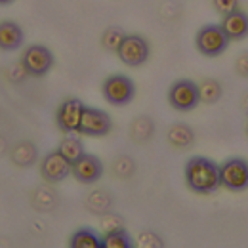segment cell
<instances>
[{
	"mask_svg": "<svg viewBox=\"0 0 248 248\" xmlns=\"http://www.w3.org/2000/svg\"><path fill=\"white\" fill-rule=\"evenodd\" d=\"M186 184L193 193L210 195L221 187L219 166L206 156H193L186 164Z\"/></svg>",
	"mask_w": 248,
	"mask_h": 248,
	"instance_id": "obj_1",
	"label": "cell"
},
{
	"mask_svg": "<svg viewBox=\"0 0 248 248\" xmlns=\"http://www.w3.org/2000/svg\"><path fill=\"white\" fill-rule=\"evenodd\" d=\"M54 62H56V58H54L52 50L46 48L44 44H31L21 54L23 71L29 77H34V78H40V77L48 75L50 69L54 67Z\"/></svg>",
	"mask_w": 248,
	"mask_h": 248,
	"instance_id": "obj_2",
	"label": "cell"
},
{
	"mask_svg": "<svg viewBox=\"0 0 248 248\" xmlns=\"http://www.w3.org/2000/svg\"><path fill=\"white\" fill-rule=\"evenodd\" d=\"M229 42L231 40L223 32L221 25H204V27L199 29L197 36H195L197 50L202 56H206V58H217V56H221L227 50Z\"/></svg>",
	"mask_w": 248,
	"mask_h": 248,
	"instance_id": "obj_3",
	"label": "cell"
},
{
	"mask_svg": "<svg viewBox=\"0 0 248 248\" xmlns=\"http://www.w3.org/2000/svg\"><path fill=\"white\" fill-rule=\"evenodd\" d=\"M103 97L115 107H124L136 97V84L126 75H111L103 80Z\"/></svg>",
	"mask_w": 248,
	"mask_h": 248,
	"instance_id": "obj_4",
	"label": "cell"
},
{
	"mask_svg": "<svg viewBox=\"0 0 248 248\" xmlns=\"http://www.w3.org/2000/svg\"><path fill=\"white\" fill-rule=\"evenodd\" d=\"M168 103L180 111V113H189L193 111L199 103H201V97H199V84H195L193 80L189 78H182V80H176L170 88H168Z\"/></svg>",
	"mask_w": 248,
	"mask_h": 248,
	"instance_id": "obj_5",
	"label": "cell"
},
{
	"mask_svg": "<svg viewBox=\"0 0 248 248\" xmlns=\"http://www.w3.org/2000/svg\"><path fill=\"white\" fill-rule=\"evenodd\" d=\"M119 60L128 65V67H141L143 63H147L149 56H151V48L149 42L140 36V34H126L117 52Z\"/></svg>",
	"mask_w": 248,
	"mask_h": 248,
	"instance_id": "obj_6",
	"label": "cell"
},
{
	"mask_svg": "<svg viewBox=\"0 0 248 248\" xmlns=\"http://www.w3.org/2000/svg\"><path fill=\"white\" fill-rule=\"evenodd\" d=\"M221 186L233 193L248 189V162L245 158H229L219 166Z\"/></svg>",
	"mask_w": 248,
	"mask_h": 248,
	"instance_id": "obj_7",
	"label": "cell"
},
{
	"mask_svg": "<svg viewBox=\"0 0 248 248\" xmlns=\"http://www.w3.org/2000/svg\"><path fill=\"white\" fill-rule=\"evenodd\" d=\"M84 103L77 97L65 99L62 105L58 107L56 113V124L58 128L65 134H80V123L84 115Z\"/></svg>",
	"mask_w": 248,
	"mask_h": 248,
	"instance_id": "obj_8",
	"label": "cell"
},
{
	"mask_svg": "<svg viewBox=\"0 0 248 248\" xmlns=\"http://www.w3.org/2000/svg\"><path fill=\"white\" fill-rule=\"evenodd\" d=\"M113 130V119L95 107H84V115H82V123H80V134L82 136H90V138H103L107 134H111Z\"/></svg>",
	"mask_w": 248,
	"mask_h": 248,
	"instance_id": "obj_9",
	"label": "cell"
},
{
	"mask_svg": "<svg viewBox=\"0 0 248 248\" xmlns=\"http://www.w3.org/2000/svg\"><path fill=\"white\" fill-rule=\"evenodd\" d=\"M71 168L73 164L60 151H52L40 160V176L50 184L67 180V176L71 174Z\"/></svg>",
	"mask_w": 248,
	"mask_h": 248,
	"instance_id": "obj_10",
	"label": "cell"
},
{
	"mask_svg": "<svg viewBox=\"0 0 248 248\" xmlns=\"http://www.w3.org/2000/svg\"><path fill=\"white\" fill-rule=\"evenodd\" d=\"M71 174L75 176L77 182L90 186V184H95V182L101 180V176H103V162L95 155L84 153L78 160L73 162Z\"/></svg>",
	"mask_w": 248,
	"mask_h": 248,
	"instance_id": "obj_11",
	"label": "cell"
},
{
	"mask_svg": "<svg viewBox=\"0 0 248 248\" xmlns=\"http://www.w3.org/2000/svg\"><path fill=\"white\" fill-rule=\"evenodd\" d=\"M219 25L229 40H243L248 36V14L243 10H235L223 16Z\"/></svg>",
	"mask_w": 248,
	"mask_h": 248,
	"instance_id": "obj_12",
	"label": "cell"
},
{
	"mask_svg": "<svg viewBox=\"0 0 248 248\" xmlns=\"http://www.w3.org/2000/svg\"><path fill=\"white\" fill-rule=\"evenodd\" d=\"M25 32L16 21H0V50L16 52L23 46Z\"/></svg>",
	"mask_w": 248,
	"mask_h": 248,
	"instance_id": "obj_13",
	"label": "cell"
},
{
	"mask_svg": "<svg viewBox=\"0 0 248 248\" xmlns=\"http://www.w3.org/2000/svg\"><path fill=\"white\" fill-rule=\"evenodd\" d=\"M166 140L176 149H187V147H191L195 143V132L187 124L178 123L174 126H170V130L166 134Z\"/></svg>",
	"mask_w": 248,
	"mask_h": 248,
	"instance_id": "obj_14",
	"label": "cell"
},
{
	"mask_svg": "<svg viewBox=\"0 0 248 248\" xmlns=\"http://www.w3.org/2000/svg\"><path fill=\"white\" fill-rule=\"evenodd\" d=\"M71 248H103V237H99L92 227H80L77 229L71 239H69Z\"/></svg>",
	"mask_w": 248,
	"mask_h": 248,
	"instance_id": "obj_15",
	"label": "cell"
},
{
	"mask_svg": "<svg viewBox=\"0 0 248 248\" xmlns=\"http://www.w3.org/2000/svg\"><path fill=\"white\" fill-rule=\"evenodd\" d=\"M58 151H60L71 164H73L75 160H78L80 156L86 153V151H84V143H82V140L77 138V136H67L65 140H62Z\"/></svg>",
	"mask_w": 248,
	"mask_h": 248,
	"instance_id": "obj_16",
	"label": "cell"
},
{
	"mask_svg": "<svg viewBox=\"0 0 248 248\" xmlns=\"http://www.w3.org/2000/svg\"><path fill=\"white\" fill-rule=\"evenodd\" d=\"M221 84L214 80V78H206V80H202L201 84H199V97H201V103H206V105H212V103H216L219 101V97H221Z\"/></svg>",
	"mask_w": 248,
	"mask_h": 248,
	"instance_id": "obj_17",
	"label": "cell"
},
{
	"mask_svg": "<svg viewBox=\"0 0 248 248\" xmlns=\"http://www.w3.org/2000/svg\"><path fill=\"white\" fill-rule=\"evenodd\" d=\"M134 243H132V237L130 233L124 229V227H119L115 231H109L103 235V248H132Z\"/></svg>",
	"mask_w": 248,
	"mask_h": 248,
	"instance_id": "obj_18",
	"label": "cell"
},
{
	"mask_svg": "<svg viewBox=\"0 0 248 248\" xmlns=\"http://www.w3.org/2000/svg\"><path fill=\"white\" fill-rule=\"evenodd\" d=\"M130 132L134 141H147L155 132V124L151 123L149 117H138L130 126Z\"/></svg>",
	"mask_w": 248,
	"mask_h": 248,
	"instance_id": "obj_19",
	"label": "cell"
},
{
	"mask_svg": "<svg viewBox=\"0 0 248 248\" xmlns=\"http://www.w3.org/2000/svg\"><path fill=\"white\" fill-rule=\"evenodd\" d=\"M124 36H126V32L121 29V27H117V25H113V27H107L103 34H101V46L107 50V52H119V48H121V44H123Z\"/></svg>",
	"mask_w": 248,
	"mask_h": 248,
	"instance_id": "obj_20",
	"label": "cell"
},
{
	"mask_svg": "<svg viewBox=\"0 0 248 248\" xmlns=\"http://www.w3.org/2000/svg\"><path fill=\"white\" fill-rule=\"evenodd\" d=\"M12 158L17 166H31L36 158V147L29 141H23L12 151Z\"/></svg>",
	"mask_w": 248,
	"mask_h": 248,
	"instance_id": "obj_21",
	"label": "cell"
},
{
	"mask_svg": "<svg viewBox=\"0 0 248 248\" xmlns=\"http://www.w3.org/2000/svg\"><path fill=\"white\" fill-rule=\"evenodd\" d=\"M214 10L221 16H227L235 10H239V0H212Z\"/></svg>",
	"mask_w": 248,
	"mask_h": 248,
	"instance_id": "obj_22",
	"label": "cell"
},
{
	"mask_svg": "<svg viewBox=\"0 0 248 248\" xmlns=\"http://www.w3.org/2000/svg\"><path fill=\"white\" fill-rule=\"evenodd\" d=\"M140 247H164V243L160 241V237H156L155 233H151V231H147V233H141V237H140V243H138Z\"/></svg>",
	"mask_w": 248,
	"mask_h": 248,
	"instance_id": "obj_23",
	"label": "cell"
},
{
	"mask_svg": "<svg viewBox=\"0 0 248 248\" xmlns=\"http://www.w3.org/2000/svg\"><path fill=\"white\" fill-rule=\"evenodd\" d=\"M235 69H237V73H239L241 77L248 78V52L241 54V56L237 58V62H235Z\"/></svg>",
	"mask_w": 248,
	"mask_h": 248,
	"instance_id": "obj_24",
	"label": "cell"
},
{
	"mask_svg": "<svg viewBox=\"0 0 248 248\" xmlns=\"http://www.w3.org/2000/svg\"><path fill=\"white\" fill-rule=\"evenodd\" d=\"M14 0H0V6H8V4H12Z\"/></svg>",
	"mask_w": 248,
	"mask_h": 248,
	"instance_id": "obj_25",
	"label": "cell"
},
{
	"mask_svg": "<svg viewBox=\"0 0 248 248\" xmlns=\"http://www.w3.org/2000/svg\"><path fill=\"white\" fill-rule=\"evenodd\" d=\"M243 107H245V111L248 113V95L245 97V103H243Z\"/></svg>",
	"mask_w": 248,
	"mask_h": 248,
	"instance_id": "obj_26",
	"label": "cell"
},
{
	"mask_svg": "<svg viewBox=\"0 0 248 248\" xmlns=\"http://www.w3.org/2000/svg\"><path fill=\"white\" fill-rule=\"evenodd\" d=\"M245 132H247V136H248V121H247V126H245Z\"/></svg>",
	"mask_w": 248,
	"mask_h": 248,
	"instance_id": "obj_27",
	"label": "cell"
}]
</instances>
